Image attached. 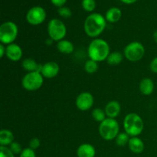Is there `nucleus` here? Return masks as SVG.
Listing matches in <instances>:
<instances>
[{
    "label": "nucleus",
    "mask_w": 157,
    "mask_h": 157,
    "mask_svg": "<svg viewBox=\"0 0 157 157\" xmlns=\"http://www.w3.org/2000/svg\"><path fill=\"white\" fill-rule=\"evenodd\" d=\"M51 2H52V3L54 6L61 8L65 4L67 0H51Z\"/></svg>",
    "instance_id": "32"
},
{
    "label": "nucleus",
    "mask_w": 157,
    "mask_h": 157,
    "mask_svg": "<svg viewBox=\"0 0 157 157\" xmlns=\"http://www.w3.org/2000/svg\"><path fill=\"white\" fill-rule=\"evenodd\" d=\"M122 17V12L119 8L113 7L110 8L106 12L105 18L107 21L110 23L117 22Z\"/></svg>",
    "instance_id": "18"
},
{
    "label": "nucleus",
    "mask_w": 157,
    "mask_h": 157,
    "mask_svg": "<svg viewBox=\"0 0 157 157\" xmlns=\"http://www.w3.org/2000/svg\"><path fill=\"white\" fill-rule=\"evenodd\" d=\"M6 53V46L3 44H0V58H3Z\"/></svg>",
    "instance_id": "33"
},
{
    "label": "nucleus",
    "mask_w": 157,
    "mask_h": 157,
    "mask_svg": "<svg viewBox=\"0 0 157 157\" xmlns=\"http://www.w3.org/2000/svg\"><path fill=\"white\" fill-rule=\"evenodd\" d=\"M153 40L155 41V42L157 43V30L155 31L153 33Z\"/></svg>",
    "instance_id": "35"
},
{
    "label": "nucleus",
    "mask_w": 157,
    "mask_h": 157,
    "mask_svg": "<svg viewBox=\"0 0 157 157\" xmlns=\"http://www.w3.org/2000/svg\"><path fill=\"white\" fill-rule=\"evenodd\" d=\"M48 34L54 41H60L67 35V28L61 20L53 18L48 25Z\"/></svg>",
    "instance_id": "7"
},
{
    "label": "nucleus",
    "mask_w": 157,
    "mask_h": 157,
    "mask_svg": "<svg viewBox=\"0 0 157 157\" xmlns=\"http://www.w3.org/2000/svg\"><path fill=\"white\" fill-rule=\"evenodd\" d=\"M60 71V67L58 63L55 61H48L42 64L41 69V74L45 78H55Z\"/></svg>",
    "instance_id": "11"
},
{
    "label": "nucleus",
    "mask_w": 157,
    "mask_h": 157,
    "mask_svg": "<svg viewBox=\"0 0 157 157\" xmlns=\"http://www.w3.org/2000/svg\"><path fill=\"white\" fill-rule=\"evenodd\" d=\"M130 136L126 132H122L117 135L115 139V143L119 147H124L126 145H128L129 140L130 139Z\"/></svg>",
    "instance_id": "22"
},
{
    "label": "nucleus",
    "mask_w": 157,
    "mask_h": 157,
    "mask_svg": "<svg viewBox=\"0 0 157 157\" xmlns=\"http://www.w3.org/2000/svg\"><path fill=\"white\" fill-rule=\"evenodd\" d=\"M57 48L59 51V52L64 55H70L74 52L75 47H74L73 43L71 41L63 39L57 43Z\"/></svg>",
    "instance_id": "19"
},
{
    "label": "nucleus",
    "mask_w": 157,
    "mask_h": 157,
    "mask_svg": "<svg viewBox=\"0 0 157 157\" xmlns=\"http://www.w3.org/2000/svg\"><path fill=\"white\" fill-rule=\"evenodd\" d=\"M58 12L60 16L62 17V18H69L72 15L71 11V9L67 7H64V6H62V7L58 9Z\"/></svg>",
    "instance_id": "26"
},
{
    "label": "nucleus",
    "mask_w": 157,
    "mask_h": 157,
    "mask_svg": "<svg viewBox=\"0 0 157 157\" xmlns=\"http://www.w3.org/2000/svg\"><path fill=\"white\" fill-rule=\"evenodd\" d=\"M18 28L13 21H6L0 26V41L5 45L12 44L17 38Z\"/></svg>",
    "instance_id": "5"
},
{
    "label": "nucleus",
    "mask_w": 157,
    "mask_h": 157,
    "mask_svg": "<svg viewBox=\"0 0 157 157\" xmlns=\"http://www.w3.org/2000/svg\"><path fill=\"white\" fill-rule=\"evenodd\" d=\"M128 147L130 151L136 154H139L144 151V143L139 136H133L130 137L128 143Z\"/></svg>",
    "instance_id": "15"
},
{
    "label": "nucleus",
    "mask_w": 157,
    "mask_h": 157,
    "mask_svg": "<svg viewBox=\"0 0 157 157\" xmlns=\"http://www.w3.org/2000/svg\"><path fill=\"white\" fill-rule=\"evenodd\" d=\"M122 2L125 3V4H128V5H130V4H133V3L136 2L137 0H121Z\"/></svg>",
    "instance_id": "34"
},
{
    "label": "nucleus",
    "mask_w": 157,
    "mask_h": 157,
    "mask_svg": "<svg viewBox=\"0 0 157 157\" xmlns=\"http://www.w3.org/2000/svg\"><path fill=\"white\" fill-rule=\"evenodd\" d=\"M150 68L152 72L157 74V57L153 58L150 64Z\"/></svg>",
    "instance_id": "31"
},
{
    "label": "nucleus",
    "mask_w": 157,
    "mask_h": 157,
    "mask_svg": "<svg viewBox=\"0 0 157 157\" xmlns=\"http://www.w3.org/2000/svg\"><path fill=\"white\" fill-rule=\"evenodd\" d=\"M91 116L95 121L99 123H101L107 118L105 111L101 108L94 109L91 113Z\"/></svg>",
    "instance_id": "23"
},
{
    "label": "nucleus",
    "mask_w": 157,
    "mask_h": 157,
    "mask_svg": "<svg viewBox=\"0 0 157 157\" xmlns=\"http://www.w3.org/2000/svg\"><path fill=\"white\" fill-rule=\"evenodd\" d=\"M46 18V12L41 6H34L28 11L26 20L32 25H39Z\"/></svg>",
    "instance_id": "9"
},
{
    "label": "nucleus",
    "mask_w": 157,
    "mask_h": 157,
    "mask_svg": "<svg viewBox=\"0 0 157 157\" xmlns=\"http://www.w3.org/2000/svg\"><path fill=\"white\" fill-rule=\"evenodd\" d=\"M123 59H124V55L121 52H110L106 61L110 65H117L122 62Z\"/></svg>",
    "instance_id": "21"
},
{
    "label": "nucleus",
    "mask_w": 157,
    "mask_h": 157,
    "mask_svg": "<svg viewBox=\"0 0 157 157\" xmlns=\"http://www.w3.org/2000/svg\"><path fill=\"white\" fill-rule=\"evenodd\" d=\"M100 136L105 140H113L116 139L120 133V125L115 119L107 117L104 121L100 123Z\"/></svg>",
    "instance_id": "4"
},
{
    "label": "nucleus",
    "mask_w": 157,
    "mask_h": 157,
    "mask_svg": "<svg viewBox=\"0 0 157 157\" xmlns=\"http://www.w3.org/2000/svg\"><path fill=\"white\" fill-rule=\"evenodd\" d=\"M9 149L12 150L14 154H21V151L23 150L20 144H18V142H15V141L9 145Z\"/></svg>",
    "instance_id": "28"
},
{
    "label": "nucleus",
    "mask_w": 157,
    "mask_h": 157,
    "mask_svg": "<svg viewBox=\"0 0 157 157\" xmlns=\"http://www.w3.org/2000/svg\"><path fill=\"white\" fill-rule=\"evenodd\" d=\"M94 97L90 92L84 91L80 94L76 98V107L81 111L89 110L94 105Z\"/></svg>",
    "instance_id": "10"
},
{
    "label": "nucleus",
    "mask_w": 157,
    "mask_h": 157,
    "mask_svg": "<svg viewBox=\"0 0 157 157\" xmlns=\"http://www.w3.org/2000/svg\"><path fill=\"white\" fill-rule=\"evenodd\" d=\"M22 49L18 44L12 43L6 46V55L10 61H18L22 58Z\"/></svg>",
    "instance_id": "12"
},
{
    "label": "nucleus",
    "mask_w": 157,
    "mask_h": 157,
    "mask_svg": "<svg viewBox=\"0 0 157 157\" xmlns=\"http://www.w3.org/2000/svg\"><path fill=\"white\" fill-rule=\"evenodd\" d=\"M21 67L24 70L27 71L28 72H33V71H39L41 72V69L42 65L38 64L35 60L32 58H26L23 60L21 63Z\"/></svg>",
    "instance_id": "17"
},
{
    "label": "nucleus",
    "mask_w": 157,
    "mask_h": 157,
    "mask_svg": "<svg viewBox=\"0 0 157 157\" xmlns=\"http://www.w3.org/2000/svg\"><path fill=\"white\" fill-rule=\"evenodd\" d=\"M40 145H41L40 140L37 137L32 138V139L29 141V147L34 150H37V149L39 148Z\"/></svg>",
    "instance_id": "30"
},
{
    "label": "nucleus",
    "mask_w": 157,
    "mask_h": 157,
    "mask_svg": "<svg viewBox=\"0 0 157 157\" xmlns=\"http://www.w3.org/2000/svg\"><path fill=\"white\" fill-rule=\"evenodd\" d=\"M124 128L130 137L139 136L144 130V121L137 113H130L124 117Z\"/></svg>",
    "instance_id": "3"
},
{
    "label": "nucleus",
    "mask_w": 157,
    "mask_h": 157,
    "mask_svg": "<svg viewBox=\"0 0 157 157\" xmlns=\"http://www.w3.org/2000/svg\"><path fill=\"white\" fill-rule=\"evenodd\" d=\"M14 142V134L11 130L2 129L0 131V145L7 147Z\"/></svg>",
    "instance_id": "20"
},
{
    "label": "nucleus",
    "mask_w": 157,
    "mask_h": 157,
    "mask_svg": "<svg viewBox=\"0 0 157 157\" xmlns=\"http://www.w3.org/2000/svg\"><path fill=\"white\" fill-rule=\"evenodd\" d=\"M96 150L93 145L90 144H83L77 150L78 157H94Z\"/></svg>",
    "instance_id": "14"
},
{
    "label": "nucleus",
    "mask_w": 157,
    "mask_h": 157,
    "mask_svg": "<svg viewBox=\"0 0 157 157\" xmlns=\"http://www.w3.org/2000/svg\"><path fill=\"white\" fill-rule=\"evenodd\" d=\"M98 62L91 59L87 60L84 64V70L90 75L94 74L98 70Z\"/></svg>",
    "instance_id": "24"
},
{
    "label": "nucleus",
    "mask_w": 157,
    "mask_h": 157,
    "mask_svg": "<svg viewBox=\"0 0 157 157\" xmlns=\"http://www.w3.org/2000/svg\"><path fill=\"white\" fill-rule=\"evenodd\" d=\"M20 157H36V153L35 150L31 149L30 147H28V148L23 149L20 154Z\"/></svg>",
    "instance_id": "29"
},
{
    "label": "nucleus",
    "mask_w": 157,
    "mask_h": 157,
    "mask_svg": "<svg viewBox=\"0 0 157 157\" xmlns=\"http://www.w3.org/2000/svg\"><path fill=\"white\" fill-rule=\"evenodd\" d=\"M82 7L86 12H93L96 8L95 0H82Z\"/></svg>",
    "instance_id": "25"
},
{
    "label": "nucleus",
    "mask_w": 157,
    "mask_h": 157,
    "mask_svg": "<svg viewBox=\"0 0 157 157\" xmlns=\"http://www.w3.org/2000/svg\"><path fill=\"white\" fill-rule=\"evenodd\" d=\"M121 104L117 101H111L108 102L104 108L107 117L112 118V119H115L116 117H117L121 113Z\"/></svg>",
    "instance_id": "13"
},
{
    "label": "nucleus",
    "mask_w": 157,
    "mask_h": 157,
    "mask_svg": "<svg viewBox=\"0 0 157 157\" xmlns=\"http://www.w3.org/2000/svg\"><path fill=\"white\" fill-rule=\"evenodd\" d=\"M44 83V77L39 71L28 72L22 78L21 85L29 91H35L41 87Z\"/></svg>",
    "instance_id": "6"
},
{
    "label": "nucleus",
    "mask_w": 157,
    "mask_h": 157,
    "mask_svg": "<svg viewBox=\"0 0 157 157\" xmlns=\"http://www.w3.org/2000/svg\"><path fill=\"white\" fill-rule=\"evenodd\" d=\"M110 53V45L102 38H94L90 41L87 48V55L90 59L97 62H101L107 60Z\"/></svg>",
    "instance_id": "2"
},
{
    "label": "nucleus",
    "mask_w": 157,
    "mask_h": 157,
    "mask_svg": "<svg viewBox=\"0 0 157 157\" xmlns=\"http://www.w3.org/2000/svg\"><path fill=\"white\" fill-rule=\"evenodd\" d=\"M107 20L100 13H92L86 18L84 29L86 35L90 38H97L105 30Z\"/></svg>",
    "instance_id": "1"
},
{
    "label": "nucleus",
    "mask_w": 157,
    "mask_h": 157,
    "mask_svg": "<svg viewBox=\"0 0 157 157\" xmlns=\"http://www.w3.org/2000/svg\"><path fill=\"white\" fill-rule=\"evenodd\" d=\"M0 157H15V154L9 147L1 146L0 147Z\"/></svg>",
    "instance_id": "27"
},
{
    "label": "nucleus",
    "mask_w": 157,
    "mask_h": 157,
    "mask_svg": "<svg viewBox=\"0 0 157 157\" xmlns=\"http://www.w3.org/2000/svg\"><path fill=\"white\" fill-rule=\"evenodd\" d=\"M145 54V48L139 41H132L125 47L124 55L128 61L136 62L143 58Z\"/></svg>",
    "instance_id": "8"
},
{
    "label": "nucleus",
    "mask_w": 157,
    "mask_h": 157,
    "mask_svg": "<svg viewBox=\"0 0 157 157\" xmlns=\"http://www.w3.org/2000/svg\"><path fill=\"white\" fill-rule=\"evenodd\" d=\"M154 82L152 79L149 78H144L142 81H140L139 85L140 91L144 95H150L153 94V90H154Z\"/></svg>",
    "instance_id": "16"
}]
</instances>
